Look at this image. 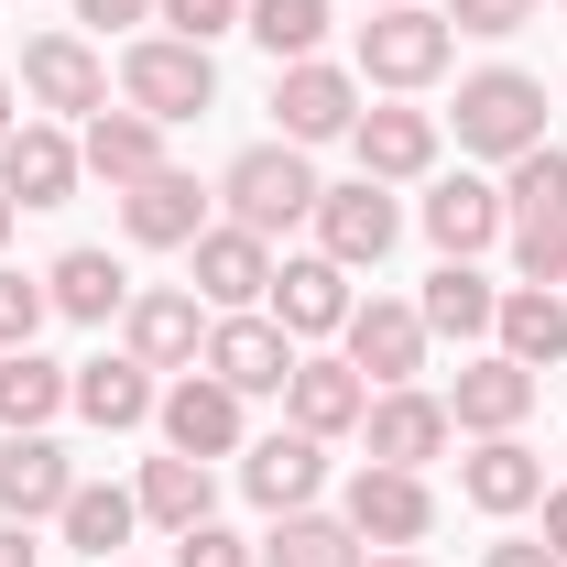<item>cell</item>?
<instances>
[{
  "mask_svg": "<svg viewBox=\"0 0 567 567\" xmlns=\"http://www.w3.org/2000/svg\"><path fill=\"white\" fill-rule=\"evenodd\" d=\"M458 55V33H447V11L436 0H393V11H371L350 44V76L360 87H382V99H425L436 76Z\"/></svg>",
  "mask_w": 567,
  "mask_h": 567,
  "instance_id": "1",
  "label": "cell"
},
{
  "mask_svg": "<svg viewBox=\"0 0 567 567\" xmlns=\"http://www.w3.org/2000/svg\"><path fill=\"white\" fill-rule=\"evenodd\" d=\"M470 164H513V153H535L546 142V76L524 66H470L458 76V110H436Z\"/></svg>",
  "mask_w": 567,
  "mask_h": 567,
  "instance_id": "2",
  "label": "cell"
},
{
  "mask_svg": "<svg viewBox=\"0 0 567 567\" xmlns=\"http://www.w3.org/2000/svg\"><path fill=\"white\" fill-rule=\"evenodd\" d=\"M121 99H132L142 121H208L218 110V55L208 44H186V33H132L121 44Z\"/></svg>",
  "mask_w": 567,
  "mask_h": 567,
  "instance_id": "3",
  "label": "cell"
},
{
  "mask_svg": "<svg viewBox=\"0 0 567 567\" xmlns=\"http://www.w3.org/2000/svg\"><path fill=\"white\" fill-rule=\"evenodd\" d=\"M218 197H229V218H240V229L284 240L295 218H317V164H306L295 142H251V153H229Z\"/></svg>",
  "mask_w": 567,
  "mask_h": 567,
  "instance_id": "4",
  "label": "cell"
},
{
  "mask_svg": "<svg viewBox=\"0 0 567 567\" xmlns=\"http://www.w3.org/2000/svg\"><path fill=\"white\" fill-rule=\"evenodd\" d=\"M371 110V87H360L350 66H328V55H306V66H274V142H295V153H317V142H350V121Z\"/></svg>",
  "mask_w": 567,
  "mask_h": 567,
  "instance_id": "5",
  "label": "cell"
},
{
  "mask_svg": "<svg viewBox=\"0 0 567 567\" xmlns=\"http://www.w3.org/2000/svg\"><path fill=\"white\" fill-rule=\"evenodd\" d=\"M11 87H22L44 121H99V110H110V55H99L87 33H33Z\"/></svg>",
  "mask_w": 567,
  "mask_h": 567,
  "instance_id": "6",
  "label": "cell"
},
{
  "mask_svg": "<svg viewBox=\"0 0 567 567\" xmlns=\"http://www.w3.org/2000/svg\"><path fill=\"white\" fill-rule=\"evenodd\" d=\"M186 284H197V306H208V317H240V306H262V295H274V240H262V229H240V218H208V229L186 240Z\"/></svg>",
  "mask_w": 567,
  "mask_h": 567,
  "instance_id": "7",
  "label": "cell"
},
{
  "mask_svg": "<svg viewBox=\"0 0 567 567\" xmlns=\"http://www.w3.org/2000/svg\"><path fill=\"white\" fill-rule=\"evenodd\" d=\"M153 425H164V447H175V458H208V470L251 447V415H240V393H229L218 371H175V382H164V404H153Z\"/></svg>",
  "mask_w": 567,
  "mask_h": 567,
  "instance_id": "8",
  "label": "cell"
},
{
  "mask_svg": "<svg viewBox=\"0 0 567 567\" xmlns=\"http://www.w3.org/2000/svg\"><path fill=\"white\" fill-rule=\"evenodd\" d=\"M339 513H350L360 546H425V535H436V481H425V470H382V458H360L350 492H339Z\"/></svg>",
  "mask_w": 567,
  "mask_h": 567,
  "instance_id": "9",
  "label": "cell"
},
{
  "mask_svg": "<svg viewBox=\"0 0 567 567\" xmlns=\"http://www.w3.org/2000/svg\"><path fill=\"white\" fill-rule=\"evenodd\" d=\"M425 350H436V339H425V317L404 306V295H360V306H350V328H339V360H350L371 393L415 382V371H425Z\"/></svg>",
  "mask_w": 567,
  "mask_h": 567,
  "instance_id": "10",
  "label": "cell"
},
{
  "mask_svg": "<svg viewBox=\"0 0 567 567\" xmlns=\"http://www.w3.org/2000/svg\"><path fill=\"white\" fill-rule=\"evenodd\" d=\"M121 350L142 371H197L208 350V306H197V284H132V306H121Z\"/></svg>",
  "mask_w": 567,
  "mask_h": 567,
  "instance_id": "11",
  "label": "cell"
},
{
  "mask_svg": "<svg viewBox=\"0 0 567 567\" xmlns=\"http://www.w3.org/2000/svg\"><path fill=\"white\" fill-rule=\"evenodd\" d=\"M415 218H425V240H436V262H481L502 229H513V208H502V186L492 175H425V197H415Z\"/></svg>",
  "mask_w": 567,
  "mask_h": 567,
  "instance_id": "12",
  "label": "cell"
},
{
  "mask_svg": "<svg viewBox=\"0 0 567 567\" xmlns=\"http://www.w3.org/2000/svg\"><path fill=\"white\" fill-rule=\"evenodd\" d=\"M393 240H404V197H393V186H371V175H350V186H317V251H328V262L371 274Z\"/></svg>",
  "mask_w": 567,
  "mask_h": 567,
  "instance_id": "13",
  "label": "cell"
},
{
  "mask_svg": "<svg viewBox=\"0 0 567 567\" xmlns=\"http://www.w3.org/2000/svg\"><path fill=\"white\" fill-rule=\"evenodd\" d=\"M447 436H458V415H447V393H425V382H393V393L360 404V447H371L382 470H425V458H447Z\"/></svg>",
  "mask_w": 567,
  "mask_h": 567,
  "instance_id": "14",
  "label": "cell"
},
{
  "mask_svg": "<svg viewBox=\"0 0 567 567\" xmlns=\"http://www.w3.org/2000/svg\"><path fill=\"white\" fill-rule=\"evenodd\" d=\"M436 142H447V121L415 110V99H382V110L350 121V153H360L371 186H425V175H436Z\"/></svg>",
  "mask_w": 567,
  "mask_h": 567,
  "instance_id": "15",
  "label": "cell"
},
{
  "mask_svg": "<svg viewBox=\"0 0 567 567\" xmlns=\"http://www.w3.org/2000/svg\"><path fill=\"white\" fill-rule=\"evenodd\" d=\"M350 262H328V251H295V262H274V295H262V317H274L284 339L306 350V339H339L350 328Z\"/></svg>",
  "mask_w": 567,
  "mask_h": 567,
  "instance_id": "16",
  "label": "cell"
},
{
  "mask_svg": "<svg viewBox=\"0 0 567 567\" xmlns=\"http://www.w3.org/2000/svg\"><path fill=\"white\" fill-rule=\"evenodd\" d=\"M295 360H306V350L284 339L274 317H262V306H240V317H208V350H197V371H218V382L251 404V393H284V371H295Z\"/></svg>",
  "mask_w": 567,
  "mask_h": 567,
  "instance_id": "17",
  "label": "cell"
},
{
  "mask_svg": "<svg viewBox=\"0 0 567 567\" xmlns=\"http://www.w3.org/2000/svg\"><path fill=\"white\" fill-rule=\"evenodd\" d=\"M535 393H546V371H524V360H458V382H447V415H458V436H524V415H535Z\"/></svg>",
  "mask_w": 567,
  "mask_h": 567,
  "instance_id": "18",
  "label": "cell"
},
{
  "mask_svg": "<svg viewBox=\"0 0 567 567\" xmlns=\"http://www.w3.org/2000/svg\"><path fill=\"white\" fill-rule=\"evenodd\" d=\"M76 186H87V164H76L66 121H22V132L0 142V197L11 208H66Z\"/></svg>",
  "mask_w": 567,
  "mask_h": 567,
  "instance_id": "19",
  "label": "cell"
},
{
  "mask_svg": "<svg viewBox=\"0 0 567 567\" xmlns=\"http://www.w3.org/2000/svg\"><path fill=\"white\" fill-rule=\"evenodd\" d=\"M153 404H164V371H142L132 350L76 360V382H66V415H87L99 436H132V425H153Z\"/></svg>",
  "mask_w": 567,
  "mask_h": 567,
  "instance_id": "20",
  "label": "cell"
},
{
  "mask_svg": "<svg viewBox=\"0 0 567 567\" xmlns=\"http://www.w3.org/2000/svg\"><path fill=\"white\" fill-rule=\"evenodd\" d=\"M76 492V458L55 447V425H22V436H0V513L11 524H55Z\"/></svg>",
  "mask_w": 567,
  "mask_h": 567,
  "instance_id": "21",
  "label": "cell"
},
{
  "mask_svg": "<svg viewBox=\"0 0 567 567\" xmlns=\"http://www.w3.org/2000/svg\"><path fill=\"white\" fill-rule=\"evenodd\" d=\"M240 492L262 502V513H306V502L328 492V436H306V425H274L262 447H240Z\"/></svg>",
  "mask_w": 567,
  "mask_h": 567,
  "instance_id": "22",
  "label": "cell"
},
{
  "mask_svg": "<svg viewBox=\"0 0 567 567\" xmlns=\"http://www.w3.org/2000/svg\"><path fill=\"white\" fill-rule=\"evenodd\" d=\"M121 229H132V251H186V240L208 229V186H197L186 164H164V175L121 186Z\"/></svg>",
  "mask_w": 567,
  "mask_h": 567,
  "instance_id": "23",
  "label": "cell"
},
{
  "mask_svg": "<svg viewBox=\"0 0 567 567\" xmlns=\"http://www.w3.org/2000/svg\"><path fill=\"white\" fill-rule=\"evenodd\" d=\"M360 404H371V382L339 350H306L284 371V425H306V436H360Z\"/></svg>",
  "mask_w": 567,
  "mask_h": 567,
  "instance_id": "24",
  "label": "cell"
},
{
  "mask_svg": "<svg viewBox=\"0 0 567 567\" xmlns=\"http://www.w3.org/2000/svg\"><path fill=\"white\" fill-rule=\"evenodd\" d=\"M458 502H470V513H492V524H513V513H535V502H546V458H535L524 436H481V447L458 458Z\"/></svg>",
  "mask_w": 567,
  "mask_h": 567,
  "instance_id": "25",
  "label": "cell"
},
{
  "mask_svg": "<svg viewBox=\"0 0 567 567\" xmlns=\"http://www.w3.org/2000/svg\"><path fill=\"white\" fill-rule=\"evenodd\" d=\"M76 164L121 197V186H142V175H164V121H142L132 99L121 110H99V121H76Z\"/></svg>",
  "mask_w": 567,
  "mask_h": 567,
  "instance_id": "26",
  "label": "cell"
},
{
  "mask_svg": "<svg viewBox=\"0 0 567 567\" xmlns=\"http://www.w3.org/2000/svg\"><path fill=\"white\" fill-rule=\"evenodd\" d=\"M492 350L524 360V371H557V360H567V284H502Z\"/></svg>",
  "mask_w": 567,
  "mask_h": 567,
  "instance_id": "27",
  "label": "cell"
},
{
  "mask_svg": "<svg viewBox=\"0 0 567 567\" xmlns=\"http://www.w3.org/2000/svg\"><path fill=\"white\" fill-rule=\"evenodd\" d=\"M44 306H55V317H76V328H110V317L132 306V274H121L99 240H76V251H55V262H44Z\"/></svg>",
  "mask_w": 567,
  "mask_h": 567,
  "instance_id": "28",
  "label": "cell"
},
{
  "mask_svg": "<svg viewBox=\"0 0 567 567\" xmlns=\"http://www.w3.org/2000/svg\"><path fill=\"white\" fill-rule=\"evenodd\" d=\"M415 317H425V339H492V317H502V284L481 274V262H436L415 295Z\"/></svg>",
  "mask_w": 567,
  "mask_h": 567,
  "instance_id": "29",
  "label": "cell"
},
{
  "mask_svg": "<svg viewBox=\"0 0 567 567\" xmlns=\"http://www.w3.org/2000/svg\"><path fill=\"white\" fill-rule=\"evenodd\" d=\"M132 502H142V524H164V535H186V524H208L218 513V481H208V458H142V481H132Z\"/></svg>",
  "mask_w": 567,
  "mask_h": 567,
  "instance_id": "30",
  "label": "cell"
},
{
  "mask_svg": "<svg viewBox=\"0 0 567 567\" xmlns=\"http://www.w3.org/2000/svg\"><path fill=\"white\" fill-rule=\"evenodd\" d=\"M55 535H66L76 557H99V567H110V557H121V546L142 535V502L121 492V481H76V492H66V513H55Z\"/></svg>",
  "mask_w": 567,
  "mask_h": 567,
  "instance_id": "31",
  "label": "cell"
},
{
  "mask_svg": "<svg viewBox=\"0 0 567 567\" xmlns=\"http://www.w3.org/2000/svg\"><path fill=\"white\" fill-rule=\"evenodd\" d=\"M371 546L350 535V513H274V535H262V567H360Z\"/></svg>",
  "mask_w": 567,
  "mask_h": 567,
  "instance_id": "32",
  "label": "cell"
},
{
  "mask_svg": "<svg viewBox=\"0 0 567 567\" xmlns=\"http://www.w3.org/2000/svg\"><path fill=\"white\" fill-rule=\"evenodd\" d=\"M66 360H44V350H0V436H22V425H55L66 415Z\"/></svg>",
  "mask_w": 567,
  "mask_h": 567,
  "instance_id": "33",
  "label": "cell"
},
{
  "mask_svg": "<svg viewBox=\"0 0 567 567\" xmlns=\"http://www.w3.org/2000/svg\"><path fill=\"white\" fill-rule=\"evenodd\" d=\"M240 33L274 55V66H306L328 44V0H240Z\"/></svg>",
  "mask_w": 567,
  "mask_h": 567,
  "instance_id": "34",
  "label": "cell"
},
{
  "mask_svg": "<svg viewBox=\"0 0 567 567\" xmlns=\"http://www.w3.org/2000/svg\"><path fill=\"white\" fill-rule=\"evenodd\" d=\"M502 208L513 218H567V153L557 142H535V153L502 164Z\"/></svg>",
  "mask_w": 567,
  "mask_h": 567,
  "instance_id": "35",
  "label": "cell"
},
{
  "mask_svg": "<svg viewBox=\"0 0 567 567\" xmlns=\"http://www.w3.org/2000/svg\"><path fill=\"white\" fill-rule=\"evenodd\" d=\"M513 284H567V218H513Z\"/></svg>",
  "mask_w": 567,
  "mask_h": 567,
  "instance_id": "36",
  "label": "cell"
},
{
  "mask_svg": "<svg viewBox=\"0 0 567 567\" xmlns=\"http://www.w3.org/2000/svg\"><path fill=\"white\" fill-rule=\"evenodd\" d=\"M44 317H55V306H44V274H11V262H0V350H33Z\"/></svg>",
  "mask_w": 567,
  "mask_h": 567,
  "instance_id": "37",
  "label": "cell"
},
{
  "mask_svg": "<svg viewBox=\"0 0 567 567\" xmlns=\"http://www.w3.org/2000/svg\"><path fill=\"white\" fill-rule=\"evenodd\" d=\"M175 567H262V546H251V535H229V524H186V535H175Z\"/></svg>",
  "mask_w": 567,
  "mask_h": 567,
  "instance_id": "38",
  "label": "cell"
},
{
  "mask_svg": "<svg viewBox=\"0 0 567 567\" xmlns=\"http://www.w3.org/2000/svg\"><path fill=\"white\" fill-rule=\"evenodd\" d=\"M436 11H447V33H481V44H513L535 22V0H436Z\"/></svg>",
  "mask_w": 567,
  "mask_h": 567,
  "instance_id": "39",
  "label": "cell"
},
{
  "mask_svg": "<svg viewBox=\"0 0 567 567\" xmlns=\"http://www.w3.org/2000/svg\"><path fill=\"white\" fill-rule=\"evenodd\" d=\"M153 22L186 44H218V33H240V0H153Z\"/></svg>",
  "mask_w": 567,
  "mask_h": 567,
  "instance_id": "40",
  "label": "cell"
},
{
  "mask_svg": "<svg viewBox=\"0 0 567 567\" xmlns=\"http://www.w3.org/2000/svg\"><path fill=\"white\" fill-rule=\"evenodd\" d=\"M481 567H567V557L546 546V535H492V546H481Z\"/></svg>",
  "mask_w": 567,
  "mask_h": 567,
  "instance_id": "41",
  "label": "cell"
},
{
  "mask_svg": "<svg viewBox=\"0 0 567 567\" xmlns=\"http://www.w3.org/2000/svg\"><path fill=\"white\" fill-rule=\"evenodd\" d=\"M76 22L87 33H132V22H153V0H76Z\"/></svg>",
  "mask_w": 567,
  "mask_h": 567,
  "instance_id": "42",
  "label": "cell"
},
{
  "mask_svg": "<svg viewBox=\"0 0 567 567\" xmlns=\"http://www.w3.org/2000/svg\"><path fill=\"white\" fill-rule=\"evenodd\" d=\"M0 567H44V546H33V524H11V513H0Z\"/></svg>",
  "mask_w": 567,
  "mask_h": 567,
  "instance_id": "43",
  "label": "cell"
},
{
  "mask_svg": "<svg viewBox=\"0 0 567 567\" xmlns=\"http://www.w3.org/2000/svg\"><path fill=\"white\" fill-rule=\"evenodd\" d=\"M535 513H546V546H557V557H567V481H557V492H546V502H535Z\"/></svg>",
  "mask_w": 567,
  "mask_h": 567,
  "instance_id": "44",
  "label": "cell"
},
{
  "mask_svg": "<svg viewBox=\"0 0 567 567\" xmlns=\"http://www.w3.org/2000/svg\"><path fill=\"white\" fill-rule=\"evenodd\" d=\"M360 567H436V557H415V546H371Z\"/></svg>",
  "mask_w": 567,
  "mask_h": 567,
  "instance_id": "45",
  "label": "cell"
},
{
  "mask_svg": "<svg viewBox=\"0 0 567 567\" xmlns=\"http://www.w3.org/2000/svg\"><path fill=\"white\" fill-rule=\"evenodd\" d=\"M11 99H22V87L0 76V142H11V132H22V121H33V110H11Z\"/></svg>",
  "mask_w": 567,
  "mask_h": 567,
  "instance_id": "46",
  "label": "cell"
},
{
  "mask_svg": "<svg viewBox=\"0 0 567 567\" xmlns=\"http://www.w3.org/2000/svg\"><path fill=\"white\" fill-rule=\"evenodd\" d=\"M11 218H22V208H11V197H0V240H11Z\"/></svg>",
  "mask_w": 567,
  "mask_h": 567,
  "instance_id": "47",
  "label": "cell"
},
{
  "mask_svg": "<svg viewBox=\"0 0 567 567\" xmlns=\"http://www.w3.org/2000/svg\"><path fill=\"white\" fill-rule=\"evenodd\" d=\"M360 11H393V0H360Z\"/></svg>",
  "mask_w": 567,
  "mask_h": 567,
  "instance_id": "48",
  "label": "cell"
},
{
  "mask_svg": "<svg viewBox=\"0 0 567 567\" xmlns=\"http://www.w3.org/2000/svg\"><path fill=\"white\" fill-rule=\"evenodd\" d=\"M110 567H132V557H110Z\"/></svg>",
  "mask_w": 567,
  "mask_h": 567,
  "instance_id": "49",
  "label": "cell"
}]
</instances>
